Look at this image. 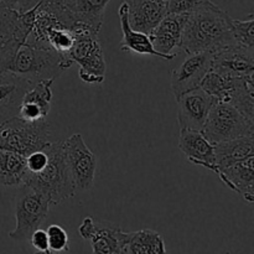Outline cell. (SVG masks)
<instances>
[{
    "label": "cell",
    "instance_id": "e0dca14e",
    "mask_svg": "<svg viewBox=\"0 0 254 254\" xmlns=\"http://www.w3.org/2000/svg\"><path fill=\"white\" fill-rule=\"evenodd\" d=\"M226 186L240 193L248 203L254 202V155L216 173Z\"/></svg>",
    "mask_w": 254,
    "mask_h": 254
},
{
    "label": "cell",
    "instance_id": "9a60e30c",
    "mask_svg": "<svg viewBox=\"0 0 254 254\" xmlns=\"http://www.w3.org/2000/svg\"><path fill=\"white\" fill-rule=\"evenodd\" d=\"M179 148L189 161L216 173L215 145L205 138L201 130L181 129Z\"/></svg>",
    "mask_w": 254,
    "mask_h": 254
},
{
    "label": "cell",
    "instance_id": "3957f363",
    "mask_svg": "<svg viewBox=\"0 0 254 254\" xmlns=\"http://www.w3.org/2000/svg\"><path fill=\"white\" fill-rule=\"evenodd\" d=\"M47 163L41 171L29 174L26 184L44 193L51 205H59L76 193L73 179L67 165L64 140L51 141L46 148Z\"/></svg>",
    "mask_w": 254,
    "mask_h": 254
},
{
    "label": "cell",
    "instance_id": "83f0119b",
    "mask_svg": "<svg viewBox=\"0 0 254 254\" xmlns=\"http://www.w3.org/2000/svg\"><path fill=\"white\" fill-rule=\"evenodd\" d=\"M207 0H169L168 14L189 15Z\"/></svg>",
    "mask_w": 254,
    "mask_h": 254
},
{
    "label": "cell",
    "instance_id": "7402d4cb",
    "mask_svg": "<svg viewBox=\"0 0 254 254\" xmlns=\"http://www.w3.org/2000/svg\"><path fill=\"white\" fill-rule=\"evenodd\" d=\"M29 174L25 156L0 149V185L17 188L26 183Z\"/></svg>",
    "mask_w": 254,
    "mask_h": 254
},
{
    "label": "cell",
    "instance_id": "cb8c5ba5",
    "mask_svg": "<svg viewBox=\"0 0 254 254\" xmlns=\"http://www.w3.org/2000/svg\"><path fill=\"white\" fill-rule=\"evenodd\" d=\"M243 79L246 78H228L210 69L201 81L200 87L217 102L230 104L232 94Z\"/></svg>",
    "mask_w": 254,
    "mask_h": 254
},
{
    "label": "cell",
    "instance_id": "d6a6232c",
    "mask_svg": "<svg viewBox=\"0 0 254 254\" xmlns=\"http://www.w3.org/2000/svg\"><path fill=\"white\" fill-rule=\"evenodd\" d=\"M0 1H1V0H0Z\"/></svg>",
    "mask_w": 254,
    "mask_h": 254
},
{
    "label": "cell",
    "instance_id": "52a82bcc",
    "mask_svg": "<svg viewBox=\"0 0 254 254\" xmlns=\"http://www.w3.org/2000/svg\"><path fill=\"white\" fill-rule=\"evenodd\" d=\"M201 131L210 143L217 144L254 135V122L250 121L232 104L216 102Z\"/></svg>",
    "mask_w": 254,
    "mask_h": 254
},
{
    "label": "cell",
    "instance_id": "8fae6325",
    "mask_svg": "<svg viewBox=\"0 0 254 254\" xmlns=\"http://www.w3.org/2000/svg\"><path fill=\"white\" fill-rule=\"evenodd\" d=\"M178 102V123L181 129L202 130L203 124L216 99L206 93L201 87L185 92L176 98Z\"/></svg>",
    "mask_w": 254,
    "mask_h": 254
},
{
    "label": "cell",
    "instance_id": "5bb4252c",
    "mask_svg": "<svg viewBox=\"0 0 254 254\" xmlns=\"http://www.w3.org/2000/svg\"><path fill=\"white\" fill-rule=\"evenodd\" d=\"M131 29L149 35L168 14L169 0H123Z\"/></svg>",
    "mask_w": 254,
    "mask_h": 254
},
{
    "label": "cell",
    "instance_id": "d6986e66",
    "mask_svg": "<svg viewBox=\"0 0 254 254\" xmlns=\"http://www.w3.org/2000/svg\"><path fill=\"white\" fill-rule=\"evenodd\" d=\"M78 24L99 32L106 6L111 0H60Z\"/></svg>",
    "mask_w": 254,
    "mask_h": 254
},
{
    "label": "cell",
    "instance_id": "484cf974",
    "mask_svg": "<svg viewBox=\"0 0 254 254\" xmlns=\"http://www.w3.org/2000/svg\"><path fill=\"white\" fill-rule=\"evenodd\" d=\"M19 30V12L9 9L0 1V39L9 41L15 40Z\"/></svg>",
    "mask_w": 254,
    "mask_h": 254
},
{
    "label": "cell",
    "instance_id": "2e32d148",
    "mask_svg": "<svg viewBox=\"0 0 254 254\" xmlns=\"http://www.w3.org/2000/svg\"><path fill=\"white\" fill-rule=\"evenodd\" d=\"M55 79H42L32 84L22 97L17 116L25 121H41L51 109L52 84Z\"/></svg>",
    "mask_w": 254,
    "mask_h": 254
},
{
    "label": "cell",
    "instance_id": "1f68e13d",
    "mask_svg": "<svg viewBox=\"0 0 254 254\" xmlns=\"http://www.w3.org/2000/svg\"><path fill=\"white\" fill-rule=\"evenodd\" d=\"M6 42H7V41H5V40L0 39V54H1L2 49H4V46H5V44H6Z\"/></svg>",
    "mask_w": 254,
    "mask_h": 254
},
{
    "label": "cell",
    "instance_id": "4fadbf2b",
    "mask_svg": "<svg viewBox=\"0 0 254 254\" xmlns=\"http://www.w3.org/2000/svg\"><path fill=\"white\" fill-rule=\"evenodd\" d=\"M211 69L228 78H253L254 50L235 45L215 52Z\"/></svg>",
    "mask_w": 254,
    "mask_h": 254
},
{
    "label": "cell",
    "instance_id": "603a6c76",
    "mask_svg": "<svg viewBox=\"0 0 254 254\" xmlns=\"http://www.w3.org/2000/svg\"><path fill=\"white\" fill-rule=\"evenodd\" d=\"M164 254L166 253L163 237L156 231L140 230L127 232L123 254Z\"/></svg>",
    "mask_w": 254,
    "mask_h": 254
},
{
    "label": "cell",
    "instance_id": "44dd1931",
    "mask_svg": "<svg viewBox=\"0 0 254 254\" xmlns=\"http://www.w3.org/2000/svg\"><path fill=\"white\" fill-rule=\"evenodd\" d=\"M121 27L123 31V40L121 42L122 51H131L139 55H150V56L160 57V55L154 50L149 35L131 29L128 21V7L126 2H122L118 10ZM161 59V57H160Z\"/></svg>",
    "mask_w": 254,
    "mask_h": 254
},
{
    "label": "cell",
    "instance_id": "4dcf8cb0",
    "mask_svg": "<svg viewBox=\"0 0 254 254\" xmlns=\"http://www.w3.org/2000/svg\"><path fill=\"white\" fill-rule=\"evenodd\" d=\"M9 9L14 10V11L22 14V12L27 11V10L32 9L35 5L39 4L42 0H1Z\"/></svg>",
    "mask_w": 254,
    "mask_h": 254
},
{
    "label": "cell",
    "instance_id": "ac0fdd59",
    "mask_svg": "<svg viewBox=\"0 0 254 254\" xmlns=\"http://www.w3.org/2000/svg\"><path fill=\"white\" fill-rule=\"evenodd\" d=\"M32 84L16 74L0 71V124L17 116L22 97Z\"/></svg>",
    "mask_w": 254,
    "mask_h": 254
},
{
    "label": "cell",
    "instance_id": "d4e9b609",
    "mask_svg": "<svg viewBox=\"0 0 254 254\" xmlns=\"http://www.w3.org/2000/svg\"><path fill=\"white\" fill-rule=\"evenodd\" d=\"M232 34L237 46L247 50H254V15L251 14L247 19H232Z\"/></svg>",
    "mask_w": 254,
    "mask_h": 254
},
{
    "label": "cell",
    "instance_id": "f546056e",
    "mask_svg": "<svg viewBox=\"0 0 254 254\" xmlns=\"http://www.w3.org/2000/svg\"><path fill=\"white\" fill-rule=\"evenodd\" d=\"M30 242H31L32 247L40 253H51L49 248V240H47V233L45 230L41 228H36L34 232L30 236Z\"/></svg>",
    "mask_w": 254,
    "mask_h": 254
},
{
    "label": "cell",
    "instance_id": "ba28073f",
    "mask_svg": "<svg viewBox=\"0 0 254 254\" xmlns=\"http://www.w3.org/2000/svg\"><path fill=\"white\" fill-rule=\"evenodd\" d=\"M64 150L76 190H91L96 178L97 159L83 136L77 133L64 140Z\"/></svg>",
    "mask_w": 254,
    "mask_h": 254
},
{
    "label": "cell",
    "instance_id": "4316f807",
    "mask_svg": "<svg viewBox=\"0 0 254 254\" xmlns=\"http://www.w3.org/2000/svg\"><path fill=\"white\" fill-rule=\"evenodd\" d=\"M50 252H69L68 235L60 225H50L46 230Z\"/></svg>",
    "mask_w": 254,
    "mask_h": 254
},
{
    "label": "cell",
    "instance_id": "7a4b0ae2",
    "mask_svg": "<svg viewBox=\"0 0 254 254\" xmlns=\"http://www.w3.org/2000/svg\"><path fill=\"white\" fill-rule=\"evenodd\" d=\"M2 71L36 83L42 79H56L66 68L61 54L51 47L35 46L14 40Z\"/></svg>",
    "mask_w": 254,
    "mask_h": 254
},
{
    "label": "cell",
    "instance_id": "30bf717a",
    "mask_svg": "<svg viewBox=\"0 0 254 254\" xmlns=\"http://www.w3.org/2000/svg\"><path fill=\"white\" fill-rule=\"evenodd\" d=\"M212 55L206 51L186 54L180 66L171 72V91L175 98L200 87L201 81L212 66Z\"/></svg>",
    "mask_w": 254,
    "mask_h": 254
},
{
    "label": "cell",
    "instance_id": "8992f818",
    "mask_svg": "<svg viewBox=\"0 0 254 254\" xmlns=\"http://www.w3.org/2000/svg\"><path fill=\"white\" fill-rule=\"evenodd\" d=\"M50 201L29 184L17 186L15 196L16 226L9 232V237L16 242L27 241L36 228L42 225L50 211Z\"/></svg>",
    "mask_w": 254,
    "mask_h": 254
},
{
    "label": "cell",
    "instance_id": "6da1fadb",
    "mask_svg": "<svg viewBox=\"0 0 254 254\" xmlns=\"http://www.w3.org/2000/svg\"><path fill=\"white\" fill-rule=\"evenodd\" d=\"M232 17L218 5L207 0L186 17L181 39V50L185 54L215 52L235 46Z\"/></svg>",
    "mask_w": 254,
    "mask_h": 254
},
{
    "label": "cell",
    "instance_id": "f1b7e54d",
    "mask_svg": "<svg viewBox=\"0 0 254 254\" xmlns=\"http://www.w3.org/2000/svg\"><path fill=\"white\" fill-rule=\"evenodd\" d=\"M47 163V153L45 149L34 151L26 156V166L30 174H36L45 168Z\"/></svg>",
    "mask_w": 254,
    "mask_h": 254
},
{
    "label": "cell",
    "instance_id": "7c38bea8",
    "mask_svg": "<svg viewBox=\"0 0 254 254\" xmlns=\"http://www.w3.org/2000/svg\"><path fill=\"white\" fill-rule=\"evenodd\" d=\"M188 15L166 14L149 34L154 50L164 60H173L181 50L183 30Z\"/></svg>",
    "mask_w": 254,
    "mask_h": 254
},
{
    "label": "cell",
    "instance_id": "5b68a950",
    "mask_svg": "<svg viewBox=\"0 0 254 254\" xmlns=\"http://www.w3.org/2000/svg\"><path fill=\"white\" fill-rule=\"evenodd\" d=\"M52 140V127L46 119L25 121L19 116L0 124V149L14 151L26 158L42 150Z\"/></svg>",
    "mask_w": 254,
    "mask_h": 254
},
{
    "label": "cell",
    "instance_id": "ffe728a7",
    "mask_svg": "<svg viewBox=\"0 0 254 254\" xmlns=\"http://www.w3.org/2000/svg\"><path fill=\"white\" fill-rule=\"evenodd\" d=\"M215 145V156H216V173L217 170L237 161L243 160L248 156L254 155V136L247 135L242 138L232 139V140L221 141V143L213 144ZM215 173V174H216Z\"/></svg>",
    "mask_w": 254,
    "mask_h": 254
},
{
    "label": "cell",
    "instance_id": "277c9868",
    "mask_svg": "<svg viewBox=\"0 0 254 254\" xmlns=\"http://www.w3.org/2000/svg\"><path fill=\"white\" fill-rule=\"evenodd\" d=\"M61 56L66 69L74 62L78 64V76L82 82L87 84L103 83L107 64L98 32L81 24L74 30V41L71 50Z\"/></svg>",
    "mask_w": 254,
    "mask_h": 254
},
{
    "label": "cell",
    "instance_id": "9c48e42d",
    "mask_svg": "<svg viewBox=\"0 0 254 254\" xmlns=\"http://www.w3.org/2000/svg\"><path fill=\"white\" fill-rule=\"evenodd\" d=\"M78 233L83 240L91 242L93 253L123 254L127 232L117 223L86 217L78 227Z\"/></svg>",
    "mask_w": 254,
    "mask_h": 254
}]
</instances>
